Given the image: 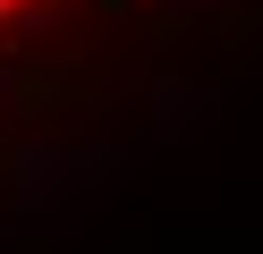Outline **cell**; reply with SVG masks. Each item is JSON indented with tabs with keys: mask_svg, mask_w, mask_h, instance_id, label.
Returning <instances> with one entry per match:
<instances>
[{
	"mask_svg": "<svg viewBox=\"0 0 263 254\" xmlns=\"http://www.w3.org/2000/svg\"><path fill=\"white\" fill-rule=\"evenodd\" d=\"M77 9H102V0H0V51L9 43H34V34L68 26Z\"/></svg>",
	"mask_w": 263,
	"mask_h": 254,
	"instance_id": "6da1fadb",
	"label": "cell"
}]
</instances>
